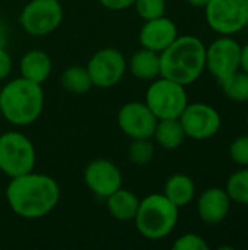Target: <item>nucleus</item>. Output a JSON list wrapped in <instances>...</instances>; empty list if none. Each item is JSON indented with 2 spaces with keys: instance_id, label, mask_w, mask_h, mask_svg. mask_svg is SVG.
Returning <instances> with one entry per match:
<instances>
[{
  "instance_id": "29",
  "label": "nucleus",
  "mask_w": 248,
  "mask_h": 250,
  "mask_svg": "<svg viewBox=\"0 0 248 250\" xmlns=\"http://www.w3.org/2000/svg\"><path fill=\"white\" fill-rule=\"evenodd\" d=\"M99 3L108 10H124L134 4V0H99Z\"/></svg>"
},
{
  "instance_id": "22",
  "label": "nucleus",
  "mask_w": 248,
  "mask_h": 250,
  "mask_svg": "<svg viewBox=\"0 0 248 250\" xmlns=\"http://www.w3.org/2000/svg\"><path fill=\"white\" fill-rule=\"evenodd\" d=\"M225 97L234 103L248 101V73L244 70H237L234 75L221 82Z\"/></svg>"
},
{
  "instance_id": "32",
  "label": "nucleus",
  "mask_w": 248,
  "mask_h": 250,
  "mask_svg": "<svg viewBox=\"0 0 248 250\" xmlns=\"http://www.w3.org/2000/svg\"><path fill=\"white\" fill-rule=\"evenodd\" d=\"M246 28L248 29V15H247V22H246Z\"/></svg>"
},
{
  "instance_id": "19",
  "label": "nucleus",
  "mask_w": 248,
  "mask_h": 250,
  "mask_svg": "<svg viewBox=\"0 0 248 250\" xmlns=\"http://www.w3.org/2000/svg\"><path fill=\"white\" fill-rule=\"evenodd\" d=\"M164 195L178 208L187 207L196 195V186L191 177L183 173L172 174L167 182L164 188Z\"/></svg>"
},
{
  "instance_id": "4",
  "label": "nucleus",
  "mask_w": 248,
  "mask_h": 250,
  "mask_svg": "<svg viewBox=\"0 0 248 250\" xmlns=\"http://www.w3.org/2000/svg\"><path fill=\"white\" fill-rule=\"evenodd\" d=\"M178 209L164 193H152L140 201L133 221L145 239L161 240L174 231L178 223Z\"/></svg>"
},
{
  "instance_id": "12",
  "label": "nucleus",
  "mask_w": 248,
  "mask_h": 250,
  "mask_svg": "<svg viewBox=\"0 0 248 250\" xmlns=\"http://www.w3.org/2000/svg\"><path fill=\"white\" fill-rule=\"evenodd\" d=\"M118 127L132 139L152 138L158 119L145 103L132 101L118 110Z\"/></svg>"
},
{
  "instance_id": "20",
  "label": "nucleus",
  "mask_w": 248,
  "mask_h": 250,
  "mask_svg": "<svg viewBox=\"0 0 248 250\" xmlns=\"http://www.w3.org/2000/svg\"><path fill=\"white\" fill-rule=\"evenodd\" d=\"M152 138L161 148L174 151L183 145L186 133L178 119H159Z\"/></svg>"
},
{
  "instance_id": "10",
  "label": "nucleus",
  "mask_w": 248,
  "mask_h": 250,
  "mask_svg": "<svg viewBox=\"0 0 248 250\" xmlns=\"http://www.w3.org/2000/svg\"><path fill=\"white\" fill-rule=\"evenodd\" d=\"M88 73L96 88H113L124 76L127 62L117 48L107 47L94 53L86 64Z\"/></svg>"
},
{
  "instance_id": "18",
  "label": "nucleus",
  "mask_w": 248,
  "mask_h": 250,
  "mask_svg": "<svg viewBox=\"0 0 248 250\" xmlns=\"http://www.w3.org/2000/svg\"><path fill=\"white\" fill-rule=\"evenodd\" d=\"M130 72L136 79L153 81L161 76V60L159 53L140 48L130 59Z\"/></svg>"
},
{
  "instance_id": "8",
  "label": "nucleus",
  "mask_w": 248,
  "mask_h": 250,
  "mask_svg": "<svg viewBox=\"0 0 248 250\" xmlns=\"http://www.w3.org/2000/svg\"><path fill=\"white\" fill-rule=\"evenodd\" d=\"M206 22L219 35H234L246 28L248 0H209L203 7Z\"/></svg>"
},
{
  "instance_id": "1",
  "label": "nucleus",
  "mask_w": 248,
  "mask_h": 250,
  "mask_svg": "<svg viewBox=\"0 0 248 250\" xmlns=\"http://www.w3.org/2000/svg\"><path fill=\"white\" fill-rule=\"evenodd\" d=\"M6 201L10 209L25 220L48 215L60 201L58 183L42 173L29 171L12 177L6 188Z\"/></svg>"
},
{
  "instance_id": "3",
  "label": "nucleus",
  "mask_w": 248,
  "mask_h": 250,
  "mask_svg": "<svg viewBox=\"0 0 248 250\" xmlns=\"http://www.w3.org/2000/svg\"><path fill=\"white\" fill-rule=\"evenodd\" d=\"M44 108L41 83L16 78L0 89V113L15 126H28L37 122Z\"/></svg>"
},
{
  "instance_id": "16",
  "label": "nucleus",
  "mask_w": 248,
  "mask_h": 250,
  "mask_svg": "<svg viewBox=\"0 0 248 250\" xmlns=\"http://www.w3.org/2000/svg\"><path fill=\"white\" fill-rule=\"evenodd\" d=\"M19 70L22 78L37 83H44L53 70L51 57L39 48L28 50L19 62Z\"/></svg>"
},
{
  "instance_id": "13",
  "label": "nucleus",
  "mask_w": 248,
  "mask_h": 250,
  "mask_svg": "<svg viewBox=\"0 0 248 250\" xmlns=\"http://www.w3.org/2000/svg\"><path fill=\"white\" fill-rule=\"evenodd\" d=\"M83 180L94 195L99 198H107L121 188L123 174L113 161L96 158L85 167Z\"/></svg>"
},
{
  "instance_id": "5",
  "label": "nucleus",
  "mask_w": 248,
  "mask_h": 250,
  "mask_svg": "<svg viewBox=\"0 0 248 250\" xmlns=\"http://www.w3.org/2000/svg\"><path fill=\"white\" fill-rule=\"evenodd\" d=\"M35 146L28 136L9 130L0 135V171L7 177H18L34 170Z\"/></svg>"
},
{
  "instance_id": "2",
  "label": "nucleus",
  "mask_w": 248,
  "mask_h": 250,
  "mask_svg": "<svg viewBox=\"0 0 248 250\" xmlns=\"http://www.w3.org/2000/svg\"><path fill=\"white\" fill-rule=\"evenodd\" d=\"M159 60L161 76L187 86L206 69V45L194 35H178L159 53Z\"/></svg>"
},
{
  "instance_id": "11",
  "label": "nucleus",
  "mask_w": 248,
  "mask_h": 250,
  "mask_svg": "<svg viewBox=\"0 0 248 250\" xmlns=\"http://www.w3.org/2000/svg\"><path fill=\"white\" fill-rule=\"evenodd\" d=\"M178 120L183 126L186 138L196 141L213 138L222 126V119L218 110L205 103L187 104Z\"/></svg>"
},
{
  "instance_id": "25",
  "label": "nucleus",
  "mask_w": 248,
  "mask_h": 250,
  "mask_svg": "<svg viewBox=\"0 0 248 250\" xmlns=\"http://www.w3.org/2000/svg\"><path fill=\"white\" fill-rule=\"evenodd\" d=\"M134 9L143 21H151L164 16L167 12L165 0H134Z\"/></svg>"
},
{
  "instance_id": "31",
  "label": "nucleus",
  "mask_w": 248,
  "mask_h": 250,
  "mask_svg": "<svg viewBox=\"0 0 248 250\" xmlns=\"http://www.w3.org/2000/svg\"><path fill=\"white\" fill-rule=\"evenodd\" d=\"M186 1L193 7H205L209 3V0H186Z\"/></svg>"
},
{
  "instance_id": "17",
  "label": "nucleus",
  "mask_w": 248,
  "mask_h": 250,
  "mask_svg": "<svg viewBox=\"0 0 248 250\" xmlns=\"http://www.w3.org/2000/svg\"><path fill=\"white\" fill-rule=\"evenodd\" d=\"M107 199V209L110 215L117 221H133L139 209L140 199L127 189L120 188L113 192Z\"/></svg>"
},
{
  "instance_id": "34",
  "label": "nucleus",
  "mask_w": 248,
  "mask_h": 250,
  "mask_svg": "<svg viewBox=\"0 0 248 250\" xmlns=\"http://www.w3.org/2000/svg\"><path fill=\"white\" fill-rule=\"evenodd\" d=\"M0 45H1V42H0Z\"/></svg>"
},
{
  "instance_id": "15",
  "label": "nucleus",
  "mask_w": 248,
  "mask_h": 250,
  "mask_svg": "<svg viewBox=\"0 0 248 250\" xmlns=\"http://www.w3.org/2000/svg\"><path fill=\"white\" fill-rule=\"evenodd\" d=\"M231 202L232 201L225 189L209 188L197 199V214L206 224H219L229 214Z\"/></svg>"
},
{
  "instance_id": "21",
  "label": "nucleus",
  "mask_w": 248,
  "mask_h": 250,
  "mask_svg": "<svg viewBox=\"0 0 248 250\" xmlns=\"http://www.w3.org/2000/svg\"><path fill=\"white\" fill-rule=\"evenodd\" d=\"M60 83L64 91L76 95L86 94L94 86L88 69L83 66H69L64 69L60 76Z\"/></svg>"
},
{
  "instance_id": "30",
  "label": "nucleus",
  "mask_w": 248,
  "mask_h": 250,
  "mask_svg": "<svg viewBox=\"0 0 248 250\" xmlns=\"http://www.w3.org/2000/svg\"><path fill=\"white\" fill-rule=\"evenodd\" d=\"M240 67L241 70L247 72L248 73V42L241 47V62H240Z\"/></svg>"
},
{
  "instance_id": "14",
  "label": "nucleus",
  "mask_w": 248,
  "mask_h": 250,
  "mask_svg": "<svg viewBox=\"0 0 248 250\" xmlns=\"http://www.w3.org/2000/svg\"><path fill=\"white\" fill-rule=\"evenodd\" d=\"M177 37L178 28L175 22L165 15L151 21H145L139 32V41L142 47L156 53L164 51Z\"/></svg>"
},
{
  "instance_id": "33",
  "label": "nucleus",
  "mask_w": 248,
  "mask_h": 250,
  "mask_svg": "<svg viewBox=\"0 0 248 250\" xmlns=\"http://www.w3.org/2000/svg\"><path fill=\"white\" fill-rule=\"evenodd\" d=\"M246 122H247V129H248V113H247V120H246Z\"/></svg>"
},
{
  "instance_id": "9",
  "label": "nucleus",
  "mask_w": 248,
  "mask_h": 250,
  "mask_svg": "<svg viewBox=\"0 0 248 250\" xmlns=\"http://www.w3.org/2000/svg\"><path fill=\"white\" fill-rule=\"evenodd\" d=\"M241 45L231 35H221L206 47V69L221 83L240 70Z\"/></svg>"
},
{
  "instance_id": "6",
  "label": "nucleus",
  "mask_w": 248,
  "mask_h": 250,
  "mask_svg": "<svg viewBox=\"0 0 248 250\" xmlns=\"http://www.w3.org/2000/svg\"><path fill=\"white\" fill-rule=\"evenodd\" d=\"M145 104L151 108L158 120L178 119L189 104L186 86L168 78L159 76L149 85Z\"/></svg>"
},
{
  "instance_id": "27",
  "label": "nucleus",
  "mask_w": 248,
  "mask_h": 250,
  "mask_svg": "<svg viewBox=\"0 0 248 250\" xmlns=\"http://www.w3.org/2000/svg\"><path fill=\"white\" fill-rule=\"evenodd\" d=\"M229 157L235 164L248 167V135L237 138L229 145Z\"/></svg>"
},
{
  "instance_id": "7",
  "label": "nucleus",
  "mask_w": 248,
  "mask_h": 250,
  "mask_svg": "<svg viewBox=\"0 0 248 250\" xmlns=\"http://www.w3.org/2000/svg\"><path fill=\"white\" fill-rule=\"evenodd\" d=\"M63 21V7L58 0H31L19 13L22 29L34 37L54 32Z\"/></svg>"
},
{
  "instance_id": "23",
  "label": "nucleus",
  "mask_w": 248,
  "mask_h": 250,
  "mask_svg": "<svg viewBox=\"0 0 248 250\" xmlns=\"http://www.w3.org/2000/svg\"><path fill=\"white\" fill-rule=\"evenodd\" d=\"M225 190L232 202L248 207V167L235 171L228 179Z\"/></svg>"
},
{
  "instance_id": "28",
  "label": "nucleus",
  "mask_w": 248,
  "mask_h": 250,
  "mask_svg": "<svg viewBox=\"0 0 248 250\" xmlns=\"http://www.w3.org/2000/svg\"><path fill=\"white\" fill-rule=\"evenodd\" d=\"M12 67L13 63L10 54L4 50L3 45H0V81L9 78V75L12 73Z\"/></svg>"
},
{
  "instance_id": "24",
  "label": "nucleus",
  "mask_w": 248,
  "mask_h": 250,
  "mask_svg": "<svg viewBox=\"0 0 248 250\" xmlns=\"http://www.w3.org/2000/svg\"><path fill=\"white\" fill-rule=\"evenodd\" d=\"M129 160L136 166H146L153 160L155 146L151 142V138L132 139V144L127 151Z\"/></svg>"
},
{
  "instance_id": "26",
  "label": "nucleus",
  "mask_w": 248,
  "mask_h": 250,
  "mask_svg": "<svg viewBox=\"0 0 248 250\" xmlns=\"http://www.w3.org/2000/svg\"><path fill=\"white\" fill-rule=\"evenodd\" d=\"M174 250H209V245L206 243V240L196 234V233H186L183 236H180L174 245Z\"/></svg>"
}]
</instances>
